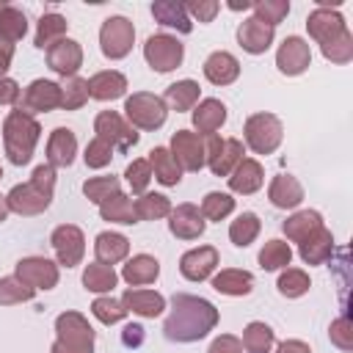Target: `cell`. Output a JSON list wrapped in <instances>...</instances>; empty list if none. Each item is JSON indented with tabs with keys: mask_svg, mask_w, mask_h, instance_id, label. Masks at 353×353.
I'll list each match as a JSON object with an SVG mask.
<instances>
[{
	"mask_svg": "<svg viewBox=\"0 0 353 353\" xmlns=\"http://www.w3.org/2000/svg\"><path fill=\"white\" fill-rule=\"evenodd\" d=\"M218 325V309L199 295H174L171 312L163 323V334L171 342H199Z\"/></svg>",
	"mask_w": 353,
	"mask_h": 353,
	"instance_id": "cell-1",
	"label": "cell"
},
{
	"mask_svg": "<svg viewBox=\"0 0 353 353\" xmlns=\"http://www.w3.org/2000/svg\"><path fill=\"white\" fill-rule=\"evenodd\" d=\"M52 190H55V168L41 163L33 168L30 179L22 185H14L6 196V204L11 212L17 215H39L50 207L52 201Z\"/></svg>",
	"mask_w": 353,
	"mask_h": 353,
	"instance_id": "cell-2",
	"label": "cell"
},
{
	"mask_svg": "<svg viewBox=\"0 0 353 353\" xmlns=\"http://www.w3.org/2000/svg\"><path fill=\"white\" fill-rule=\"evenodd\" d=\"M39 135H41V127L33 116L22 113L19 108L11 110L3 121V146H6L8 160L14 165H28L39 143Z\"/></svg>",
	"mask_w": 353,
	"mask_h": 353,
	"instance_id": "cell-3",
	"label": "cell"
},
{
	"mask_svg": "<svg viewBox=\"0 0 353 353\" xmlns=\"http://www.w3.org/2000/svg\"><path fill=\"white\" fill-rule=\"evenodd\" d=\"M50 353H94V328L80 312H63L55 320V342Z\"/></svg>",
	"mask_w": 353,
	"mask_h": 353,
	"instance_id": "cell-4",
	"label": "cell"
},
{
	"mask_svg": "<svg viewBox=\"0 0 353 353\" xmlns=\"http://www.w3.org/2000/svg\"><path fill=\"white\" fill-rule=\"evenodd\" d=\"M165 116H168V108L157 94L135 91L124 102V119L138 130H160L165 124Z\"/></svg>",
	"mask_w": 353,
	"mask_h": 353,
	"instance_id": "cell-5",
	"label": "cell"
},
{
	"mask_svg": "<svg viewBox=\"0 0 353 353\" xmlns=\"http://www.w3.org/2000/svg\"><path fill=\"white\" fill-rule=\"evenodd\" d=\"M245 143L251 152L256 154H273L284 138V127L279 121V116L273 113H254L245 119Z\"/></svg>",
	"mask_w": 353,
	"mask_h": 353,
	"instance_id": "cell-6",
	"label": "cell"
},
{
	"mask_svg": "<svg viewBox=\"0 0 353 353\" xmlns=\"http://www.w3.org/2000/svg\"><path fill=\"white\" fill-rule=\"evenodd\" d=\"M240 160H243V141L240 138L207 135V141H204V165H210V171L215 176H229Z\"/></svg>",
	"mask_w": 353,
	"mask_h": 353,
	"instance_id": "cell-7",
	"label": "cell"
},
{
	"mask_svg": "<svg viewBox=\"0 0 353 353\" xmlns=\"http://www.w3.org/2000/svg\"><path fill=\"white\" fill-rule=\"evenodd\" d=\"M132 41H135V28L127 17H108L99 28V47H102V55L110 58V61H119L124 58L130 50H132Z\"/></svg>",
	"mask_w": 353,
	"mask_h": 353,
	"instance_id": "cell-8",
	"label": "cell"
},
{
	"mask_svg": "<svg viewBox=\"0 0 353 353\" xmlns=\"http://www.w3.org/2000/svg\"><path fill=\"white\" fill-rule=\"evenodd\" d=\"M143 58L154 72H171L182 63L185 58V44L176 36L168 33H154L143 44Z\"/></svg>",
	"mask_w": 353,
	"mask_h": 353,
	"instance_id": "cell-9",
	"label": "cell"
},
{
	"mask_svg": "<svg viewBox=\"0 0 353 353\" xmlns=\"http://www.w3.org/2000/svg\"><path fill=\"white\" fill-rule=\"evenodd\" d=\"M94 132H97V138H102V141H108L113 149H119V152H130L135 143H138V132H135V127L124 119V116H119L116 110H102L97 119H94Z\"/></svg>",
	"mask_w": 353,
	"mask_h": 353,
	"instance_id": "cell-10",
	"label": "cell"
},
{
	"mask_svg": "<svg viewBox=\"0 0 353 353\" xmlns=\"http://www.w3.org/2000/svg\"><path fill=\"white\" fill-rule=\"evenodd\" d=\"M306 30H309V36L320 44V50L328 47V44H334V41L342 39L345 33H350L347 25H345V17H342L336 8H328V6H317V8L309 14Z\"/></svg>",
	"mask_w": 353,
	"mask_h": 353,
	"instance_id": "cell-11",
	"label": "cell"
},
{
	"mask_svg": "<svg viewBox=\"0 0 353 353\" xmlns=\"http://www.w3.org/2000/svg\"><path fill=\"white\" fill-rule=\"evenodd\" d=\"M182 171H201L204 168V138L190 130H176L168 149Z\"/></svg>",
	"mask_w": 353,
	"mask_h": 353,
	"instance_id": "cell-12",
	"label": "cell"
},
{
	"mask_svg": "<svg viewBox=\"0 0 353 353\" xmlns=\"http://www.w3.org/2000/svg\"><path fill=\"white\" fill-rule=\"evenodd\" d=\"M50 243H52V251L58 256V265H63V268L80 265V259L85 254V237H83V232L74 223H61L52 232Z\"/></svg>",
	"mask_w": 353,
	"mask_h": 353,
	"instance_id": "cell-13",
	"label": "cell"
},
{
	"mask_svg": "<svg viewBox=\"0 0 353 353\" xmlns=\"http://www.w3.org/2000/svg\"><path fill=\"white\" fill-rule=\"evenodd\" d=\"M14 276L33 290H52L58 284V265L47 256H25L17 262Z\"/></svg>",
	"mask_w": 353,
	"mask_h": 353,
	"instance_id": "cell-14",
	"label": "cell"
},
{
	"mask_svg": "<svg viewBox=\"0 0 353 353\" xmlns=\"http://www.w3.org/2000/svg\"><path fill=\"white\" fill-rule=\"evenodd\" d=\"M312 63V50H309V41H303L301 36H287L281 44H279V52H276V66L281 74L287 77H298L309 69Z\"/></svg>",
	"mask_w": 353,
	"mask_h": 353,
	"instance_id": "cell-15",
	"label": "cell"
},
{
	"mask_svg": "<svg viewBox=\"0 0 353 353\" xmlns=\"http://www.w3.org/2000/svg\"><path fill=\"white\" fill-rule=\"evenodd\" d=\"M61 108V83L52 80H33L19 102V110L33 116V113H47V110H58Z\"/></svg>",
	"mask_w": 353,
	"mask_h": 353,
	"instance_id": "cell-16",
	"label": "cell"
},
{
	"mask_svg": "<svg viewBox=\"0 0 353 353\" xmlns=\"http://www.w3.org/2000/svg\"><path fill=\"white\" fill-rule=\"evenodd\" d=\"M168 218H171V221H168V229H171V234L179 237V240H196V237H201L204 229H207V221H204L201 210H199L196 204H190V201L171 207Z\"/></svg>",
	"mask_w": 353,
	"mask_h": 353,
	"instance_id": "cell-17",
	"label": "cell"
},
{
	"mask_svg": "<svg viewBox=\"0 0 353 353\" xmlns=\"http://www.w3.org/2000/svg\"><path fill=\"white\" fill-rule=\"evenodd\" d=\"M47 66L58 72L63 80L74 77L77 69L83 66V47L74 39H61L47 50Z\"/></svg>",
	"mask_w": 353,
	"mask_h": 353,
	"instance_id": "cell-18",
	"label": "cell"
},
{
	"mask_svg": "<svg viewBox=\"0 0 353 353\" xmlns=\"http://www.w3.org/2000/svg\"><path fill=\"white\" fill-rule=\"evenodd\" d=\"M218 268V251L212 245H199L182 254L179 259V273L188 281H204L212 276V270Z\"/></svg>",
	"mask_w": 353,
	"mask_h": 353,
	"instance_id": "cell-19",
	"label": "cell"
},
{
	"mask_svg": "<svg viewBox=\"0 0 353 353\" xmlns=\"http://www.w3.org/2000/svg\"><path fill=\"white\" fill-rule=\"evenodd\" d=\"M273 36H276V30H273L270 25L259 22L256 17L243 19L240 28H237V41H240V47H243L245 52H251V55H262L265 50H270Z\"/></svg>",
	"mask_w": 353,
	"mask_h": 353,
	"instance_id": "cell-20",
	"label": "cell"
},
{
	"mask_svg": "<svg viewBox=\"0 0 353 353\" xmlns=\"http://www.w3.org/2000/svg\"><path fill=\"white\" fill-rule=\"evenodd\" d=\"M77 154V138L66 127H55L47 141V165L52 168H69Z\"/></svg>",
	"mask_w": 353,
	"mask_h": 353,
	"instance_id": "cell-21",
	"label": "cell"
},
{
	"mask_svg": "<svg viewBox=\"0 0 353 353\" xmlns=\"http://www.w3.org/2000/svg\"><path fill=\"white\" fill-rule=\"evenodd\" d=\"M262 182H265V171L254 157H243L234 165V171L229 174V188H232V193H240V196L256 193L262 188Z\"/></svg>",
	"mask_w": 353,
	"mask_h": 353,
	"instance_id": "cell-22",
	"label": "cell"
},
{
	"mask_svg": "<svg viewBox=\"0 0 353 353\" xmlns=\"http://www.w3.org/2000/svg\"><path fill=\"white\" fill-rule=\"evenodd\" d=\"M121 303H124L127 312H132V314H138V317H157V314H163V309H165V298H163L160 292H154V290H141V287L124 290Z\"/></svg>",
	"mask_w": 353,
	"mask_h": 353,
	"instance_id": "cell-23",
	"label": "cell"
},
{
	"mask_svg": "<svg viewBox=\"0 0 353 353\" xmlns=\"http://www.w3.org/2000/svg\"><path fill=\"white\" fill-rule=\"evenodd\" d=\"M88 83V97L91 99H99V102H110V99H119L127 94V77L116 69H105V72H97Z\"/></svg>",
	"mask_w": 353,
	"mask_h": 353,
	"instance_id": "cell-24",
	"label": "cell"
},
{
	"mask_svg": "<svg viewBox=\"0 0 353 353\" xmlns=\"http://www.w3.org/2000/svg\"><path fill=\"white\" fill-rule=\"evenodd\" d=\"M268 199L279 210H292L303 201V188L292 174H279V176H273V182L268 188Z\"/></svg>",
	"mask_w": 353,
	"mask_h": 353,
	"instance_id": "cell-25",
	"label": "cell"
},
{
	"mask_svg": "<svg viewBox=\"0 0 353 353\" xmlns=\"http://www.w3.org/2000/svg\"><path fill=\"white\" fill-rule=\"evenodd\" d=\"M237 74H240V63H237V58L232 52L218 50L204 61V77L212 85H229V83L237 80Z\"/></svg>",
	"mask_w": 353,
	"mask_h": 353,
	"instance_id": "cell-26",
	"label": "cell"
},
{
	"mask_svg": "<svg viewBox=\"0 0 353 353\" xmlns=\"http://www.w3.org/2000/svg\"><path fill=\"white\" fill-rule=\"evenodd\" d=\"M226 121V105L221 99H201L193 108V127L199 135H215Z\"/></svg>",
	"mask_w": 353,
	"mask_h": 353,
	"instance_id": "cell-27",
	"label": "cell"
},
{
	"mask_svg": "<svg viewBox=\"0 0 353 353\" xmlns=\"http://www.w3.org/2000/svg\"><path fill=\"white\" fill-rule=\"evenodd\" d=\"M298 254L306 265H323L325 259H331L334 254V237L325 226H320L317 232H312L306 240L298 243Z\"/></svg>",
	"mask_w": 353,
	"mask_h": 353,
	"instance_id": "cell-28",
	"label": "cell"
},
{
	"mask_svg": "<svg viewBox=\"0 0 353 353\" xmlns=\"http://www.w3.org/2000/svg\"><path fill=\"white\" fill-rule=\"evenodd\" d=\"M94 254H97V262L113 268L116 262H121L130 254V240L119 232H99L94 240Z\"/></svg>",
	"mask_w": 353,
	"mask_h": 353,
	"instance_id": "cell-29",
	"label": "cell"
},
{
	"mask_svg": "<svg viewBox=\"0 0 353 353\" xmlns=\"http://www.w3.org/2000/svg\"><path fill=\"white\" fill-rule=\"evenodd\" d=\"M146 160H149V165H152V176H154L160 185H165V188L179 185V179H182V168L176 165L174 154H171L165 146H154V149L149 152Z\"/></svg>",
	"mask_w": 353,
	"mask_h": 353,
	"instance_id": "cell-30",
	"label": "cell"
},
{
	"mask_svg": "<svg viewBox=\"0 0 353 353\" xmlns=\"http://www.w3.org/2000/svg\"><path fill=\"white\" fill-rule=\"evenodd\" d=\"M160 276V262L149 254H135L132 259H127L124 270H121V279L130 284V287H143V284H152L154 279Z\"/></svg>",
	"mask_w": 353,
	"mask_h": 353,
	"instance_id": "cell-31",
	"label": "cell"
},
{
	"mask_svg": "<svg viewBox=\"0 0 353 353\" xmlns=\"http://www.w3.org/2000/svg\"><path fill=\"white\" fill-rule=\"evenodd\" d=\"M152 17H154L160 25L174 28V30H179V33H190V30H193V22H190L185 6L176 3V0H157V3H152Z\"/></svg>",
	"mask_w": 353,
	"mask_h": 353,
	"instance_id": "cell-32",
	"label": "cell"
},
{
	"mask_svg": "<svg viewBox=\"0 0 353 353\" xmlns=\"http://www.w3.org/2000/svg\"><path fill=\"white\" fill-rule=\"evenodd\" d=\"M212 290H218L221 295H248L254 290V276L248 270H237V268H226L221 273L212 276Z\"/></svg>",
	"mask_w": 353,
	"mask_h": 353,
	"instance_id": "cell-33",
	"label": "cell"
},
{
	"mask_svg": "<svg viewBox=\"0 0 353 353\" xmlns=\"http://www.w3.org/2000/svg\"><path fill=\"white\" fill-rule=\"evenodd\" d=\"M320 226H323V215H320L317 210H301V212L290 215V218L281 223L287 240H292V243L306 240V237H309L312 232H317Z\"/></svg>",
	"mask_w": 353,
	"mask_h": 353,
	"instance_id": "cell-34",
	"label": "cell"
},
{
	"mask_svg": "<svg viewBox=\"0 0 353 353\" xmlns=\"http://www.w3.org/2000/svg\"><path fill=\"white\" fill-rule=\"evenodd\" d=\"M199 91H201V88H199L196 80H176V83H171V85L165 88L163 102H165V108L171 105L176 113H185V110H193V108H196Z\"/></svg>",
	"mask_w": 353,
	"mask_h": 353,
	"instance_id": "cell-35",
	"label": "cell"
},
{
	"mask_svg": "<svg viewBox=\"0 0 353 353\" xmlns=\"http://www.w3.org/2000/svg\"><path fill=\"white\" fill-rule=\"evenodd\" d=\"M99 215L102 221H110V223H138V215H135V204L130 196H124L121 190L113 193L110 199H105L99 204Z\"/></svg>",
	"mask_w": 353,
	"mask_h": 353,
	"instance_id": "cell-36",
	"label": "cell"
},
{
	"mask_svg": "<svg viewBox=\"0 0 353 353\" xmlns=\"http://www.w3.org/2000/svg\"><path fill=\"white\" fill-rule=\"evenodd\" d=\"M66 28H69V22H66L61 14H55V11H50V14H41V19H39V28H36V47H41V50H50L55 41L66 39Z\"/></svg>",
	"mask_w": 353,
	"mask_h": 353,
	"instance_id": "cell-37",
	"label": "cell"
},
{
	"mask_svg": "<svg viewBox=\"0 0 353 353\" xmlns=\"http://www.w3.org/2000/svg\"><path fill=\"white\" fill-rule=\"evenodd\" d=\"M119 281V273L110 268V265H102V262H91L85 265L83 270V287L88 292H110Z\"/></svg>",
	"mask_w": 353,
	"mask_h": 353,
	"instance_id": "cell-38",
	"label": "cell"
},
{
	"mask_svg": "<svg viewBox=\"0 0 353 353\" xmlns=\"http://www.w3.org/2000/svg\"><path fill=\"white\" fill-rule=\"evenodd\" d=\"M273 342H276L273 328L265 325V323H259V320L248 323L245 331H243V347H245V353H270L273 350Z\"/></svg>",
	"mask_w": 353,
	"mask_h": 353,
	"instance_id": "cell-39",
	"label": "cell"
},
{
	"mask_svg": "<svg viewBox=\"0 0 353 353\" xmlns=\"http://www.w3.org/2000/svg\"><path fill=\"white\" fill-rule=\"evenodd\" d=\"M25 33H28V17L19 8L3 3V8H0V39L8 41V44H14Z\"/></svg>",
	"mask_w": 353,
	"mask_h": 353,
	"instance_id": "cell-40",
	"label": "cell"
},
{
	"mask_svg": "<svg viewBox=\"0 0 353 353\" xmlns=\"http://www.w3.org/2000/svg\"><path fill=\"white\" fill-rule=\"evenodd\" d=\"M259 226H262V223H259L256 212H240V215L232 221V226H229V240H232L234 245L245 248V245H251V243L256 240Z\"/></svg>",
	"mask_w": 353,
	"mask_h": 353,
	"instance_id": "cell-41",
	"label": "cell"
},
{
	"mask_svg": "<svg viewBox=\"0 0 353 353\" xmlns=\"http://www.w3.org/2000/svg\"><path fill=\"white\" fill-rule=\"evenodd\" d=\"M138 221H160L171 212V201L163 193H143L141 199L132 201Z\"/></svg>",
	"mask_w": 353,
	"mask_h": 353,
	"instance_id": "cell-42",
	"label": "cell"
},
{
	"mask_svg": "<svg viewBox=\"0 0 353 353\" xmlns=\"http://www.w3.org/2000/svg\"><path fill=\"white\" fill-rule=\"evenodd\" d=\"M290 259H292V248L284 240H268L259 251V265L265 270H281L290 265Z\"/></svg>",
	"mask_w": 353,
	"mask_h": 353,
	"instance_id": "cell-43",
	"label": "cell"
},
{
	"mask_svg": "<svg viewBox=\"0 0 353 353\" xmlns=\"http://www.w3.org/2000/svg\"><path fill=\"white\" fill-rule=\"evenodd\" d=\"M88 102V83L83 77H66L61 83V108L63 110H77Z\"/></svg>",
	"mask_w": 353,
	"mask_h": 353,
	"instance_id": "cell-44",
	"label": "cell"
},
{
	"mask_svg": "<svg viewBox=\"0 0 353 353\" xmlns=\"http://www.w3.org/2000/svg\"><path fill=\"white\" fill-rule=\"evenodd\" d=\"M234 210V199L229 193H221V190H212L201 199V215L204 221H223L226 215H232Z\"/></svg>",
	"mask_w": 353,
	"mask_h": 353,
	"instance_id": "cell-45",
	"label": "cell"
},
{
	"mask_svg": "<svg viewBox=\"0 0 353 353\" xmlns=\"http://www.w3.org/2000/svg\"><path fill=\"white\" fill-rule=\"evenodd\" d=\"M279 292L284 298H301L303 292H309L312 281H309V273L301 270V268H287L281 276H279Z\"/></svg>",
	"mask_w": 353,
	"mask_h": 353,
	"instance_id": "cell-46",
	"label": "cell"
},
{
	"mask_svg": "<svg viewBox=\"0 0 353 353\" xmlns=\"http://www.w3.org/2000/svg\"><path fill=\"white\" fill-rule=\"evenodd\" d=\"M36 290L22 284L17 276H6L0 279V306H14V303H25V301H33Z\"/></svg>",
	"mask_w": 353,
	"mask_h": 353,
	"instance_id": "cell-47",
	"label": "cell"
},
{
	"mask_svg": "<svg viewBox=\"0 0 353 353\" xmlns=\"http://www.w3.org/2000/svg\"><path fill=\"white\" fill-rule=\"evenodd\" d=\"M91 314H94L99 323L113 325V323H121V320L127 317V309H124L121 301H116V298H110V295H102V298H97V301L91 303Z\"/></svg>",
	"mask_w": 353,
	"mask_h": 353,
	"instance_id": "cell-48",
	"label": "cell"
},
{
	"mask_svg": "<svg viewBox=\"0 0 353 353\" xmlns=\"http://www.w3.org/2000/svg\"><path fill=\"white\" fill-rule=\"evenodd\" d=\"M251 8H254V17L265 25H270V28H276L290 14L287 0H256V3H251Z\"/></svg>",
	"mask_w": 353,
	"mask_h": 353,
	"instance_id": "cell-49",
	"label": "cell"
},
{
	"mask_svg": "<svg viewBox=\"0 0 353 353\" xmlns=\"http://www.w3.org/2000/svg\"><path fill=\"white\" fill-rule=\"evenodd\" d=\"M83 193H85L88 201L102 204L105 199L119 193V176H91V179L83 182Z\"/></svg>",
	"mask_w": 353,
	"mask_h": 353,
	"instance_id": "cell-50",
	"label": "cell"
},
{
	"mask_svg": "<svg viewBox=\"0 0 353 353\" xmlns=\"http://www.w3.org/2000/svg\"><path fill=\"white\" fill-rule=\"evenodd\" d=\"M124 176H127L130 190L143 196L146 188H149V182H152V165H149V160H132V163L127 165Z\"/></svg>",
	"mask_w": 353,
	"mask_h": 353,
	"instance_id": "cell-51",
	"label": "cell"
},
{
	"mask_svg": "<svg viewBox=\"0 0 353 353\" xmlns=\"http://www.w3.org/2000/svg\"><path fill=\"white\" fill-rule=\"evenodd\" d=\"M113 152H116V149H113L108 141H102V138H94V141H88L83 160H85V165H88V168H105V165H110V160H113Z\"/></svg>",
	"mask_w": 353,
	"mask_h": 353,
	"instance_id": "cell-52",
	"label": "cell"
},
{
	"mask_svg": "<svg viewBox=\"0 0 353 353\" xmlns=\"http://www.w3.org/2000/svg\"><path fill=\"white\" fill-rule=\"evenodd\" d=\"M188 17L199 19V22H212V17L221 11V3L218 0H190V3H182Z\"/></svg>",
	"mask_w": 353,
	"mask_h": 353,
	"instance_id": "cell-53",
	"label": "cell"
},
{
	"mask_svg": "<svg viewBox=\"0 0 353 353\" xmlns=\"http://www.w3.org/2000/svg\"><path fill=\"white\" fill-rule=\"evenodd\" d=\"M331 342L336 347H342V350H350L353 347V331H350V320L345 314L331 323Z\"/></svg>",
	"mask_w": 353,
	"mask_h": 353,
	"instance_id": "cell-54",
	"label": "cell"
},
{
	"mask_svg": "<svg viewBox=\"0 0 353 353\" xmlns=\"http://www.w3.org/2000/svg\"><path fill=\"white\" fill-rule=\"evenodd\" d=\"M207 353H243V342L237 336H232V334H221V336L212 339Z\"/></svg>",
	"mask_w": 353,
	"mask_h": 353,
	"instance_id": "cell-55",
	"label": "cell"
},
{
	"mask_svg": "<svg viewBox=\"0 0 353 353\" xmlns=\"http://www.w3.org/2000/svg\"><path fill=\"white\" fill-rule=\"evenodd\" d=\"M19 102V85L11 77L0 80V105H17Z\"/></svg>",
	"mask_w": 353,
	"mask_h": 353,
	"instance_id": "cell-56",
	"label": "cell"
},
{
	"mask_svg": "<svg viewBox=\"0 0 353 353\" xmlns=\"http://www.w3.org/2000/svg\"><path fill=\"white\" fill-rule=\"evenodd\" d=\"M276 353H312V347L306 342H301V339H284L276 347Z\"/></svg>",
	"mask_w": 353,
	"mask_h": 353,
	"instance_id": "cell-57",
	"label": "cell"
},
{
	"mask_svg": "<svg viewBox=\"0 0 353 353\" xmlns=\"http://www.w3.org/2000/svg\"><path fill=\"white\" fill-rule=\"evenodd\" d=\"M11 58H14V44H8V41L0 39V80L6 77V72L11 66Z\"/></svg>",
	"mask_w": 353,
	"mask_h": 353,
	"instance_id": "cell-58",
	"label": "cell"
},
{
	"mask_svg": "<svg viewBox=\"0 0 353 353\" xmlns=\"http://www.w3.org/2000/svg\"><path fill=\"white\" fill-rule=\"evenodd\" d=\"M121 339H124V345H132V347H135V345H141V342H143V328L132 323V325H127V328H124Z\"/></svg>",
	"mask_w": 353,
	"mask_h": 353,
	"instance_id": "cell-59",
	"label": "cell"
},
{
	"mask_svg": "<svg viewBox=\"0 0 353 353\" xmlns=\"http://www.w3.org/2000/svg\"><path fill=\"white\" fill-rule=\"evenodd\" d=\"M8 212H11V210H8V204H6V196H0V223L8 218Z\"/></svg>",
	"mask_w": 353,
	"mask_h": 353,
	"instance_id": "cell-60",
	"label": "cell"
},
{
	"mask_svg": "<svg viewBox=\"0 0 353 353\" xmlns=\"http://www.w3.org/2000/svg\"><path fill=\"white\" fill-rule=\"evenodd\" d=\"M229 8H232V11H248L251 3H248V0H243V3H229Z\"/></svg>",
	"mask_w": 353,
	"mask_h": 353,
	"instance_id": "cell-61",
	"label": "cell"
},
{
	"mask_svg": "<svg viewBox=\"0 0 353 353\" xmlns=\"http://www.w3.org/2000/svg\"><path fill=\"white\" fill-rule=\"evenodd\" d=\"M0 176H3V168H0Z\"/></svg>",
	"mask_w": 353,
	"mask_h": 353,
	"instance_id": "cell-62",
	"label": "cell"
},
{
	"mask_svg": "<svg viewBox=\"0 0 353 353\" xmlns=\"http://www.w3.org/2000/svg\"><path fill=\"white\" fill-rule=\"evenodd\" d=\"M0 8H3V3H0Z\"/></svg>",
	"mask_w": 353,
	"mask_h": 353,
	"instance_id": "cell-63",
	"label": "cell"
}]
</instances>
